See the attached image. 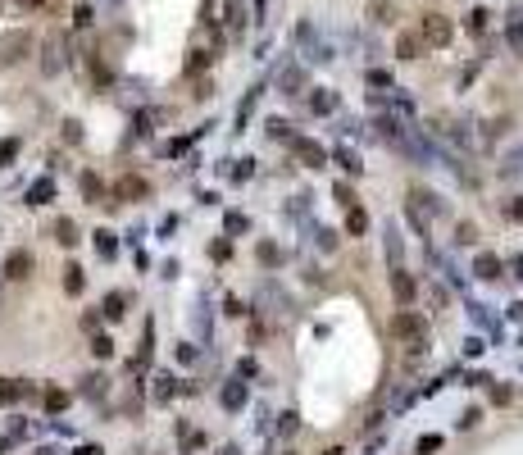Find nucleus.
<instances>
[{"mask_svg": "<svg viewBox=\"0 0 523 455\" xmlns=\"http://www.w3.org/2000/svg\"><path fill=\"white\" fill-rule=\"evenodd\" d=\"M387 333H392L396 342H424L428 337V319L419 315V310H396L392 324H387Z\"/></svg>", "mask_w": 523, "mask_h": 455, "instance_id": "obj_1", "label": "nucleus"}, {"mask_svg": "<svg viewBox=\"0 0 523 455\" xmlns=\"http://www.w3.org/2000/svg\"><path fill=\"white\" fill-rule=\"evenodd\" d=\"M415 32H419V41H424V46H446L450 37H455V23H450L446 14H424Z\"/></svg>", "mask_w": 523, "mask_h": 455, "instance_id": "obj_2", "label": "nucleus"}, {"mask_svg": "<svg viewBox=\"0 0 523 455\" xmlns=\"http://www.w3.org/2000/svg\"><path fill=\"white\" fill-rule=\"evenodd\" d=\"M146 196H151V183L142 174H123L114 183V201H146Z\"/></svg>", "mask_w": 523, "mask_h": 455, "instance_id": "obj_3", "label": "nucleus"}, {"mask_svg": "<svg viewBox=\"0 0 523 455\" xmlns=\"http://www.w3.org/2000/svg\"><path fill=\"white\" fill-rule=\"evenodd\" d=\"M5 278H10V282L32 278V250H10V260H5Z\"/></svg>", "mask_w": 523, "mask_h": 455, "instance_id": "obj_4", "label": "nucleus"}, {"mask_svg": "<svg viewBox=\"0 0 523 455\" xmlns=\"http://www.w3.org/2000/svg\"><path fill=\"white\" fill-rule=\"evenodd\" d=\"M28 46H32V37H28V32H10L5 41H0V59H10V64H14V59L28 55Z\"/></svg>", "mask_w": 523, "mask_h": 455, "instance_id": "obj_5", "label": "nucleus"}, {"mask_svg": "<svg viewBox=\"0 0 523 455\" xmlns=\"http://www.w3.org/2000/svg\"><path fill=\"white\" fill-rule=\"evenodd\" d=\"M292 146H296V155H301V164H310V169L323 164V146H314V141H305V137H296Z\"/></svg>", "mask_w": 523, "mask_h": 455, "instance_id": "obj_6", "label": "nucleus"}, {"mask_svg": "<svg viewBox=\"0 0 523 455\" xmlns=\"http://www.w3.org/2000/svg\"><path fill=\"white\" fill-rule=\"evenodd\" d=\"M392 292H396V301H401V305H410V301H415V292H419V282L410 278V273H392Z\"/></svg>", "mask_w": 523, "mask_h": 455, "instance_id": "obj_7", "label": "nucleus"}, {"mask_svg": "<svg viewBox=\"0 0 523 455\" xmlns=\"http://www.w3.org/2000/svg\"><path fill=\"white\" fill-rule=\"evenodd\" d=\"M364 228H369V214L360 210V201H350L346 205V232L350 237H364Z\"/></svg>", "mask_w": 523, "mask_h": 455, "instance_id": "obj_8", "label": "nucleus"}, {"mask_svg": "<svg viewBox=\"0 0 523 455\" xmlns=\"http://www.w3.org/2000/svg\"><path fill=\"white\" fill-rule=\"evenodd\" d=\"M473 273H478V278H501L505 264L496 260V255H478V260H473Z\"/></svg>", "mask_w": 523, "mask_h": 455, "instance_id": "obj_9", "label": "nucleus"}, {"mask_svg": "<svg viewBox=\"0 0 523 455\" xmlns=\"http://www.w3.org/2000/svg\"><path fill=\"white\" fill-rule=\"evenodd\" d=\"M419 50H424L419 32H401V41H396V55H401V59H419Z\"/></svg>", "mask_w": 523, "mask_h": 455, "instance_id": "obj_10", "label": "nucleus"}, {"mask_svg": "<svg viewBox=\"0 0 523 455\" xmlns=\"http://www.w3.org/2000/svg\"><path fill=\"white\" fill-rule=\"evenodd\" d=\"M41 405H46V410H50V414H59V410H64V405H68V391H59V387H46Z\"/></svg>", "mask_w": 523, "mask_h": 455, "instance_id": "obj_11", "label": "nucleus"}, {"mask_svg": "<svg viewBox=\"0 0 523 455\" xmlns=\"http://www.w3.org/2000/svg\"><path fill=\"white\" fill-rule=\"evenodd\" d=\"M82 287H87V278H82V269H77V264H68V269H64V292H68V296H77Z\"/></svg>", "mask_w": 523, "mask_h": 455, "instance_id": "obj_12", "label": "nucleus"}, {"mask_svg": "<svg viewBox=\"0 0 523 455\" xmlns=\"http://www.w3.org/2000/svg\"><path fill=\"white\" fill-rule=\"evenodd\" d=\"M55 237H59V246H73V241H77L73 219H59V223H55Z\"/></svg>", "mask_w": 523, "mask_h": 455, "instance_id": "obj_13", "label": "nucleus"}, {"mask_svg": "<svg viewBox=\"0 0 523 455\" xmlns=\"http://www.w3.org/2000/svg\"><path fill=\"white\" fill-rule=\"evenodd\" d=\"M228 28H232V32L246 28V10H241V0H228Z\"/></svg>", "mask_w": 523, "mask_h": 455, "instance_id": "obj_14", "label": "nucleus"}, {"mask_svg": "<svg viewBox=\"0 0 523 455\" xmlns=\"http://www.w3.org/2000/svg\"><path fill=\"white\" fill-rule=\"evenodd\" d=\"M123 305H128V296H123V292L105 296V319H123Z\"/></svg>", "mask_w": 523, "mask_h": 455, "instance_id": "obj_15", "label": "nucleus"}, {"mask_svg": "<svg viewBox=\"0 0 523 455\" xmlns=\"http://www.w3.org/2000/svg\"><path fill=\"white\" fill-rule=\"evenodd\" d=\"M23 391H28L23 382H0V405H14V401L23 396Z\"/></svg>", "mask_w": 523, "mask_h": 455, "instance_id": "obj_16", "label": "nucleus"}, {"mask_svg": "<svg viewBox=\"0 0 523 455\" xmlns=\"http://www.w3.org/2000/svg\"><path fill=\"white\" fill-rule=\"evenodd\" d=\"M50 196H55V187H50V183H37L32 192H28V205H46Z\"/></svg>", "mask_w": 523, "mask_h": 455, "instance_id": "obj_17", "label": "nucleus"}, {"mask_svg": "<svg viewBox=\"0 0 523 455\" xmlns=\"http://www.w3.org/2000/svg\"><path fill=\"white\" fill-rule=\"evenodd\" d=\"M241 401H246V387H237V382H232V387L223 391V405L232 410V405H241Z\"/></svg>", "mask_w": 523, "mask_h": 455, "instance_id": "obj_18", "label": "nucleus"}, {"mask_svg": "<svg viewBox=\"0 0 523 455\" xmlns=\"http://www.w3.org/2000/svg\"><path fill=\"white\" fill-rule=\"evenodd\" d=\"M487 19H491L487 10H473L469 14V32H487Z\"/></svg>", "mask_w": 523, "mask_h": 455, "instance_id": "obj_19", "label": "nucleus"}, {"mask_svg": "<svg viewBox=\"0 0 523 455\" xmlns=\"http://www.w3.org/2000/svg\"><path fill=\"white\" fill-rule=\"evenodd\" d=\"M91 351H96L100 360H109V355H114V342H109V337H96V342H91Z\"/></svg>", "mask_w": 523, "mask_h": 455, "instance_id": "obj_20", "label": "nucleus"}, {"mask_svg": "<svg viewBox=\"0 0 523 455\" xmlns=\"http://www.w3.org/2000/svg\"><path fill=\"white\" fill-rule=\"evenodd\" d=\"M82 192L96 201V196H100V178H96V174H82Z\"/></svg>", "mask_w": 523, "mask_h": 455, "instance_id": "obj_21", "label": "nucleus"}, {"mask_svg": "<svg viewBox=\"0 0 523 455\" xmlns=\"http://www.w3.org/2000/svg\"><path fill=\"white\" fill-rule=\"evenodd\" d=\"M510 46L514 55H523V23H510Z\"/></svg>", "mask_w": 523, "mask_h": 455, "instance_id": "obj_22", "label": "nucleus"}, {"mask_svg": "<svg viewBox=\"0 0 523 455\" xmlns=\"http://www.w3.org/2000/svg\"><path fill=\"white\" fill-rule=\"evenodd\" d=\"M96 246L100 255H114V232H96Z\"/></svg>", "mask_w": 523, "mask_h": 455, "instance_id": "obj_23", "label": "nucleus"}, {"mask_svg": "<svg viewBox=\"0 0 523 455\" xmlns=\"http://www.w3.org/2000/svg\"><path fill=\"white\" fill-rule=\"evenodd\" d=\"M82 391H87V396H105V378H100V373H96V378H87V387H82Z\"/></svg>", "mask_w": 523, "mask_h": 455, "instance_id": "obj_24", "label": "nucleus"}, {"mask_svg": "<svg viewBox=\"0 0 523 455\" xmlns=\"http://www.w3.org/2000/svg\"><path fill=\"white\" fill-rule=\"evenodd\" d=\"M14 155H19V141H0V164H5V160H14Z\"/></svg>", "mask_w": 523, "mask_h": 455, "instance_id": "obj_25", "label": "nucleus"}, {"mask_svg": "<svg viewBox=\"0 0 523 455\" xmlns=\"http://www.w3.org/2000/svg\"><path fill=\"white\" fill-rule=\"evenodd\" d=\"M437 446H441V437H424V442H419V455H432Z\"/></svg>", "mask_w": 523, "mask_h": 455, "instance_id": "obj_26", "label": "nucleus"}, {"mask_svg": "<svg viewBox=\"0 0 523 455\" xmlns=\"http://www.w3.org/2000/svg\"><path fill=\"white\" fill-rule=\"evenodd\" d=\"M77 455H100V446H82V451H77Z\"/></svg>", "mask_w": 523, "mask_h": 455, "instance_id": "obj_27", "label": "nucleus"}, {"mask_svg": "<svg viewBox=\"0 0 523 455\" xmlns=\"http://www.w3.org/2000/svg\"><path fill=\"white\" fill-rule=\"evenodd\" d=\"M323 455H346V451H337V446H332V451H323Z\"/></svg>", "mask_w": 523, "mask_h": 455, "instance_id": "obj_28", "label": "nucleus"}, {"mask_svg": "<svg viewBox=\"0 0 523 455\" xmlns=\"http://www.w3.org/2000/svg\"><path fill=\"white\" fill-rule=\"evenodd\" d=\"M28 5H41V0H28Z\"/></svg>", "mask_w": 523, "mask_h": 455, "instance_id": "obj_29", "label": "nucleus"}]
</instances>
